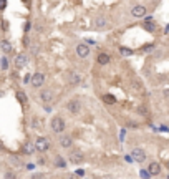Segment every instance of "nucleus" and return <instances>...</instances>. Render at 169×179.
I'll return each mask as SVG.
<instances>
[{
	"instance_id": "nucleus-1",
	"label": "nucleus",
	"mask_w": 169,
	"mask_h": 179,
	"mask_svg": "<svg viewBox=\"0 0 169 179\" xmlns=\"http://www.w3.org/2000/svg\"><path fill=\"white\" fill-rule=\"evenodd\" d=\"M35 149L40 151V153H43V151L50 149V141H48L47 138H43V136H38L37 141H35Z\"/></svg>"
},
{
	"instance_id": "nucleus-2",
	"label": "nucleus",
	"mask_w": 169,
	"mask_h": 179,
	"mask_svg": "<svg viewBox=\"0 0 169 179\" xmlns=\"http://www.w3.org/2000/svg\"><path fill=\"white\" fill-rule=\"evenodd\" d=\"M51 129H53V133H61L63 129H65V123H63L61 118H53L51 119Z\"/></svg>"
},
{
	"instance_id": "nucleus-3",
	"label": "nucleus",
	"mask_w": 169,
	"mask_h": 179,
	"mask_svg": "<svg viewBox=\"0 0 169 179\" xmlns=\"http://www.w3.org/2000/svg\"><path fill=\"white\" fill-rule=\"evenodd\" d=\"M131 157L134 161H138V163H143V161L146 159V153H144L143 149H139V148H134L131 151Z\"/></svg>"
},
{
	"instance_id": "nucleus-4",
	"label": "nucleus",
	"mask_w": 169,
	"mask_h": 179,
	"mask_svg": "<svg viewBox=\"0 0 169 179\" xmlns=\"http://www.w3.org/2000/svg\"><path fill=\"white\" fill-rule=\"evenodd\" d=\"M43 81H45V75H43V73H35L33 78H31V85H33L35 88H40V86L43 85Z\"/></svg>"
},
{
	"instance_id": "nucleus-5",
	"label": "nucleus",
	"mask_w": 169,
	"mask_h": 179,
	"mask_svg": "<svg viewBox=\"0 0 169 179\" xmlns=\"http://www.w3.org/2000/svg\"><path fill=\"white\" fill-rule=\"evenodd\" d=\"M76 55H78L80 58H86L88 55H90V48H88V45L80 43L78 47H76Z\"/></svg>"
},
{
	"instance_id": "nucleus-6",
	"label": "nucleus",
	"mask_w": 169,
	"mask_h": 179,
	"mask_svg": "<svg viewBox=\"0 0 169 179\" xmlns=\"http://www.w3.org/2000/svg\"><path fill=\"white\" fill-rule=\"evenodd\" d=\"M66 106H68V111H70V113H73V114L80 113V110H81V104H80L78 100H71Z\"/></svg>"
},
{
	"instance_id": "nucleus-7",
	"label": "nucleus",
	"mask_w": 169,
	"mask_h": 179,
	"mask_svg": "<svg viewBox=\"0 0 169 179\" xmlns=\"http://www.w3.org/2000/svg\"><path fill=\"white\" fill-rule=\"evenodd\" d=\"M131 13H133V17H144L146 15V7H143V5H136V7H133V10H131Z\"/></svg>"
},
{
	"instance_id": "nucleus-8",
	"label": "nucleus",
	"mask_w": 169,
	"mask_h": 179,
	"mask_svg": "<svg viewBox=\"0 0 169 179\" xmlns=\"http://www.w3.org/2000/svg\"><path fill=\"white\" fill-rule=\"evenodd\" d=\"M66 78H68V83H71V85H76V83H80V73L76 71H68L66 73Z\"/></svg>"
},
{
	"instance_id": "nucleus-9",
	"label": "nucleus",
	"mask_w": 169,
	"mask_h": 179,
	"mask_svg": "<svg viewBox=\"0 0 169 179\" xmlns=\"http://www.w3.org/2000/svg\"><path fill=\"white\" fill-rule=\"evenodd\" d=\"M147 171H149L151 176H157V174L161 173V166H159L157 163H151L149 167H147Z\"/></svg>"
},
{
	"instance_id": "nucleus-10",
	"label": "nucleus",
	"mask_w": 169,
	"mask_h": 179,
	"mask_svg": "<svg viewBox=\"0 0 169 179\" xmlns=\"http://www.w3.org/2000/svg\"><path fill=\"white\" fill-rule=\"evenodd\" d=\"M40 98L45 101V103H50V101L53 100V93H51L50 90H43V91L40 93Z\"/></svg>"
},
{
	"instance_id": "nucleus-11",
	"label": "nucleus",
	"mask_w": 169,
	"mask_h": 179,
	"mask_svg": "<svg viewBox=\"0 0 169 179\" xmlns=\"http://www.w3.org/2000/svg\"><path fill=\"white\" fill-rule=\"evenodd\" d=\"M27 61H28V60H27V55H22V53H20L18 57L15 58V65L18 66V68H23V66L27 65Z\"/></svg>"
},
{
	"instance_id": "nucleus-12",
	"label": "nucleus",
	"mask_w": 169,
	"mask_h": 179,
	"mask_svg": "<svg viewBox=\"0 0 169 179\" xmlns=\"http://www.w3.org/2000/svg\"><path fill=\"white\" fill-rule=\"evenodd\" d=\"M0 47H2V51H3L5 55L12 51V45L8 43V40H2V41H0Z\"/></svg>"
},
{
	"instance_id": "nucleus-13",
	"label": "nucleus",
	"mask_w": 169,
	"mask_h": 179,
	"mask_svg": "<svg viewBox=\"0 0 169 179\" xmlns=\"http://www.w3.org/2000/svg\"><path fill=\"white\" fill-rule=\"evenodd\" d=\"M98 63H100V65H108V63H110V57H108L106 53H100L98 55Z\"/></svg>"
},
{
	"instance_id": "nucleus-14",
	"label": "nucleus",
	"mask_w": 169,
	"mask_h": 179,
	"mask_svg": "<svg viewBox=\"0 0 169 179\" xmlns=\"http://www.w3.org/2000/svg\"><path fill=\"white\" fill-rule=\"evenodd\" d=\"M70 157H71V163L78 164L80 161L83 159V154H81V153H78V151H75V153H71V156H70Z\"/></svg>"
},
{
	"instance_id": "nucleus-15",
	"label": "nucleus",
	"mask_w": 169,
	"mask_h": 179,
	"mask_svg": "<svg viewBox=\"0 0 169 179\" xmlns=\"http://www.w3.org/2000/svg\"><path fill=\"white\" fill-rule=\"evenodd\" d=\"M60 144H61V148H70V146H71V138H70V136H63V138L60 139Z\"/></svg>"
},
{
	"instance_id": "nucleus-16",
	"label": "nucleus",
	"mask_w": 169,
	"mask_h": 179,
	"mask_svg": "<svg viewBox=\"0 0 169 179\" xmlns=\"http://www.w3.org/2000/svg\"><path fill=\"white\" fill-rule=\"evenodd\" d=\"M143 27H144V30H147V31H154V30H156V27H154V22H153V20H146Z\"/></svg>"
},
{
	"instance_id": "nucleus-17",
	"label": "nucleus",
	"mask_w": 169,
	"mask_h": 179,
	"mask_svg": "<svg viewBox=\"0 0 169 179\" xmlns=\"http://www.w3.org/2000/svg\"><path fill=\"white\" fill-rule=\"evenodd\" d=\"M103 100L106 101V103H110V104H114V103H116V100L111 96V94H104V98H103Z\"/></svg>"
},
{
	"instance_id": "nucleus-18",
	"label": "nucleus",
	"mask_w": 169,
	"mask_h": 179,
	"mask_svg": "<svg viewBox=\"0 0 169 179\" xmlns=\"http://www.w3.org/2000/svg\"><path fill=\"white\" fill-rule=\"evenodd\" d=\"M3 177H5V179H17V176L12 173V171H5V174H3Z\"/></svg>"
},
{
	"instance_id": "nucleus-19",
	"label": "nucleus",
	"mask_w": 169,
	"mask_h": 179,
	"mask_svg": "<svg viewBox=\"0 0 169 179\" xmlns=\"http://www.w3.org/2000/svg\"><path fill=\"white\" fill-rule=\"evenodd\" d=\"M10 163L15 164V166H22V163H20V159H18L17 156H12V157H10Z\"/></svg>"
},
{
	"instance_id": "nucleus-20",
	"label": "nucleus",
	"mask_w": 169,
	"mask_h": 179,
	"mask_svg": "<svg viewBox=\"0 0 169 179\" xmlns=\"http://www.w3.org/2000/svg\"><path fill=\"white\" fill-rule=\"evenodd\" d=\"M33 146H31L30 144V143H27V144H25V153H28V154H31V153H33Z\"/></svg>"
},
{
	"instance_id": "nucleus-21",
	"label": "nucleus",
	"mask_w": 169,
	"mask_h": 179,
	"mask_svg": "<svg viewBox=\"0 0 169 179\" xmlns=\"http://www.w3.org/2000/svg\"><path fill=\"white\" fill-rule=\"evenodd\" d=\"M7 68H8V60L3 57L2 58V70H7Z\"/></svg>"
},
{
	"instance_id": "nucleus-22",
	"label": "nucleus",
	"mask_w": 169,
	"mask_h": 179,
	"mask_svg": "<svg viewBox=\"0 0 169 179\" xmlns=\"http://www.w3.org/2000/svg\"><path fill=\"white\" fill-rule=\"evenodd\" d=\"M104 23H106V22H104V18H101V17H98V18H96V25L98 27H104Z\"/></svg>"
},
{
	"instance_id": "nucleus-23",
	"label": "nucleus",
	"mask_w": 169,
	"mask_h": 179,
	"mask_svg": "<svg viewBox=\"0 0 169 179\" xmlns=\"http://www.w3.org/2000/svg\"><path fill=\"white\" fill-rule=\"evenodd\" d=\"M56 166H65V161L61 159V156H56Z\"/></svg>"
},
{
	"instance_id": "nucleus-24",
	"label": "nucleus",
	"mask_w": 169,
	"mask_h": 179,
	"mask_svg": "<svg viewBox=\"0 0 169 179\" xmlns=\"http://www.w3.org/2000/svg\"><path fill=\"white\" fill-rule=\"evenodd\" d=\"M119 51H121L123 55H131V50H129V48H121Z\"/></svg>"
},
{
	"instance_id": "nucleus-25",
	"label": "nucleus",
	"mask_w": 169,
	"mask_h": 179,
	"mask_svg": "<svg viewBox=\"0 0 169 179\" xmlns=\"http://www.w3.org/2000/svg\"><path fill=\"white\" fill-rule=\"evenodd\" d=\"M17 96H18V100L22 101V103H27V101H25V96H23V93H20V91H18V93H17Z\"/></svg>"
},
{
	"instance_id": "nucleus-26",
	"label": "nucleus",
	"mask_w": 169,
	"mask_h": 179,
	"mask_svg": "<svg viewBox=\"0 0 169 179\" xmlns=\"http://www.w3.org/2000/svg\"><path fill=\"white\" fill-rule=\"evenodd\" d=\"M33 126H35V128H41V121H38V119L35 118L33 119Z\"/></svg>"
},
{
	"instance_id": "nucleus-27",
	"label": "nucleus",
	"mask_w": 169,
	"mask_h": 179,
	"mask_svg": "<svg viewBox=\"0 0 169 179\" xmlns=\"http://www.w3.org/2000/svg\"><path fill=\"white\" fill-rule=\"evenodd\" d=\"M31 78H33V76H30V75H25V76H23V83H28V81L31 83Z\"/></svg>"
},
{
	"instance_id": "nucleus-28",
	"label": "nucleus",
	"mask_w": 169,
	"mask_h": 179,
	"mask_svg": "<svg viewBox=\"0 0 169 179\" xmlns=\"http://www.w3.org/2000/svg\"><path fill=\"white\" fill-rule=\"evenodd\" d=\"M139 113H141V114H147V108H144V106H139Z\"/></svg>"
},
{
	"instance_id": "nucleus-29",
	"label": "nucleus",
	"mask_w": 169,
	"mask_h": 179,
	"mask_svg": "<svg viewBox=\"0 0 169 179\" xmlns=\"http://www.w3.org/2000/svg\"><path fill=\"white\" fill-rule=\"evenodd\" d=\"M63 179H76L75 176H73V174H66V176L65 177H63Z\"/></svg>"
},
{
	"instance_id": "nucleus-30",
	"label": "nucleus",
	"mask_w": 169,
	"mask_h": 179,
	"mask_svg": "<svg viewBox=\"0 0 169 179\" xmlns=\"http://www.w3.org/2000/svg\"><path fill=\"white\" fill-rule=\"evenodd\" d=\"M33 179H41V174H35Z\"/></svg>"
},
{
	"instance_id": "nucleus-31",
	"label": "nucleus",
	"mask_w": 169,
	"mask_h": 179,
	"mask_svg": "<svg viewBox=\"0 0 169 179\" xmlns=\"http://www.w3.org/2000/svg\"><path fill=\"white\" fill-rule=\"evenodd\" d=\"M108 179H111V177H108Z\"/></svg>"
}]
</instances>
